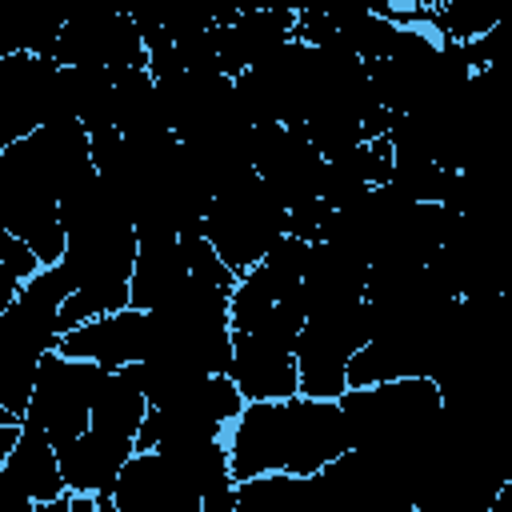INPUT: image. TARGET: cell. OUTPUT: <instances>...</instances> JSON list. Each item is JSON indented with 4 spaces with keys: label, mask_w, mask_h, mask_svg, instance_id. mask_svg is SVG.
<instances>
[{
    "label": "cell",
    "mask_w": 512,
    "mask_h": 512,
    "mask_svg": "<svg viewBox=\"0 0 512 512\" xmlns=\"http://www.w3.org/2000/svg\"><path fill=\"white\" fill-rule=\"evenodd\" d=\"M284 296L276 292V284L268 280V272L256 264L248 268L236 288H232V304H228V320H232V332H256L280 304Z\"/></svg>",
    "instance_id": "20"
},
{
    "label": "cell",
    "mask_w": 512,
    "mask_h": 512,
    "mask_svg": "<svg viewBox=\"0 0 512 512\" xmlns=\"http://www.w3.org/2000/svg\"><path fill=\"white\" fill-rule=\"evenodd\" d=\"M200 512H236V488H224V492L208 496Z\"/></svg>",
    "instance_id": "22"
},
{
    "label": "cell",
    "mask_w": 512,
    "mask_h": 512,
    "mask_svg": "<svg viewBox=\"0 0 512 512\" xmlns=\"http://www.w3.org/2000/svg\"><path fill=\"white\" fill-rule=\"evenodd\" d=\"M296 12L300 8H220V32H216V48H220V68L224 76H244L256 64H264L268 56H276L284 44L296 40Z\"/></svg>",
    "instance_id": "12"
},
{
    "label": "cell",
    "mask_w": 512,
    "mask_h": 512,
    "mask_svg": "<svg viewBox=\"0 0 512 512\" xmlns=\"http://www.w3.org/2000/svg\"><path fill=\"white\" fill-rule=\"evenodd\" d=\"M56 456H60V472L72 496H112L124 464L136 456V440L104 432V428H88L80 440H72Z\"/></svg>",
    "instance_id": "14"
},
{
    "label": "cell",
    "mask_w": 512,
    "mask_h": 512,
    "mask_svg": "<svg viewBox=\"0 0 512 512\" xmlns=\"http://www.w3.org/2000/svg\"><path fill=\"white\" fill-rule=\"evenodd\" d=\"M56 352L60 356H72V360L100 364L108 372L144 364L156 352V316L152 312H140V308L108 312L100 320H88V324L64 332Z\"/></svg>",
    "instance_id": "11"
},
{
    "label": "cell",
    "mask_w": 512,
    "mask_h": 512,
    "mask_svg": "<svg viewBox=\"0 0 512 512\" xmlns=\"http://www.w3.org/2000/svg\"><path fill=\"white\" fill-rule=\"evenodd\" d=\"M148 408L152 404H148V396L140 388L136 364L132 368H116V372L104 376V388H100V396L92 404V428H104V432H116V436L136 440Z\"/></svg>",
    "instance_id": "18"
},
{
    "label": "cell",
    "mask_w": 512,
    "mask_h": 512,
    "mask_svg": "<svg viewBox=\"0 0 512 512\" xmlns=\"http://www.w3.org/2000/svg\"><path fill=\"white\" fill-rule=\"evenodd\" d=\"M464 52H468V64H472V72H484V68H496V64L512 60V16H508L500 28H492L488 36L472 40Z\"/></svg>",
    "instance_id": "21"
},
{
    "label": "cell",
    "mask_w": 512,
    "mask_h": 512,
    "mask_svg": "<svg viewBox=\"0 0 512 512\" xmlns=\"http://www.w3.org/2000/svg\"><path fill=\"white\" fill-rule=\"evenodd\" d=\"M68 496L56 444L44 428L24 424L20 444L0 460V512H36V504Z\"/></svg>",
    "instance_id": "13"
},
{
    "label": "cell",
    "mask_w": 512,
    "mask_h": 512,
    "mask_svg": "<svg viewBox=\"0 0 512 512\" xmlns=\"http://www.w3.org/2000/svg\"><path fill=\"white\" fill-rule=\"evenodd\" d=\"M100 512H124V508H116V500H112V496H100Z\"/></svg>",
    "instance_id": "24"
},
{
    "label": "cell",
    "mask_w": 512,
    "mask_h": 512,
    "mask_svg": "<svg viewBox=\"0 0 512 512\" xmlns=\"http://www.w3.org/2000/svg\"><path fill=\"white\" fill-rule=\"evenodd\" d=\"M60 120V64L32 52L0 56V148Z\"/></svg>",
    "instance_id": "8"
},
{
    "label": "cell",
    "mask_w": 512,
    "mask_h": 512,
    "mask_svg": "<svg viewBox=\"0 0 512 512\" xmlns=\"http://www.w3.org/2000/svg\"><path fill=\"white\" fill-rule=\"evenodd\" d=\"M224 444L236 484L268 472L316 476L348 452V424L340 400H264L240 412V420L224 432Z\"/></svg>",
    "instance_id": "1"
},
{
    "label": "cell",
    "mask_w": 512,
    "mask_h": 512,
    "mask_svg": "<svg viewBox=\"0 0 512 512\" xmlns=\"http://www.w3.org/2000/svg\"><path fill=\"white\" fill-rule=\"evenodd\" d=\"M236 512H324L316 476L268 472L236 484Z\"/></svg>",
    "instance_id": "17"
},
{
    "label": "cell",
    "mask_w": 512,
    "mask_h": 512,
    "mask_svg": "<svg viewBox=\"0 0 512 512\" xmlns=\"http://www.w3.org/2000/svg\"><path fill=\"white\" fill-rule=\"evenodd\" d=\"M340 408L348 424V448L388 460L420 456L444 424V396L428 376L348 388L340 396Z\"/></svg>",
    "instance_id": "2"
},
{
    "label": "cell",
    "mask_w": 512,
    "mask_h": 512,
    "mask_svg": "<svg viewBox=\"0 0 512 512\" xmlns=\"http://www.w3.org/2000/svg\"><path fill=\"white\" fill-rule=\"evenodd\" d=\"M184 280H188V260L180 236H140L136 272H132V308L140 312L164 308Z\"/></svg>",
    "instance_id": "16"
},
{
    "label": "cell",
    "mask_w": 512,
    "mask_h": 512,
    "mask_svg": "<svg viewBox=\"0 0 512 512\" xmlns=\"http://www.w3.org/2000/svg\"><path fill=\"white\" fill-rule=\"evenodd\" d=\"M508 16H512V0H444V4H428V28L440 40L460 44V48H468L480 36H488Z\"/></svg>",
    "instance_id": "19"
},
{
    "label": "cell",
    "mask_w": 512,
    "mask_h": 512,
    "mask_svg": "<svg viewBox=\"0 0 512 512\" xmlns=\"http://www.w3.org/2000/svg\"><path fill=\"white\" fill-rule=\"evenodd\" d=\"M52 60L60 68H100L108 76H124L148 68V48L132 12H84L64 20Z\"/></svg>",
    "instance_id": "9"
},
{
    "label": "cell",
    "mask_w": 512,
    "mask_h": 512,
    "mask_svg": "<svg viewBox=\"0 0 512 512\" xmlns=\"http://www.w3.org/2000/svg\"><path fill=\"white\" fill-rule=\"evenodd\" d=\"M64 300H68V284L60 268H40L20 288L16 304L0 312V412L16 420L28 416L44 356L60 348Z\"/></svg>",
    "instance_id": "3"
},
{
    "label": "cell",
    "mask_w": 512,
    "mask_h": 512,
    "mask_svg": "<svg viewBox=\"0 0 512 512\" xmlns=\"http://www.w3.org/2000/svg\"><path fill=\"white\" fill-rule=\"evenodd\" d=\"M244 408L248 400L228 376H204L184 392H176L172 400L148 408L136 436V452H156L192 440H224V432L240 420Z\"/></svg>",
    "instance_id": "6"
},
{
    "label": "cell",
    "mask_w": 512,
    "mask_h": 512,
    "mask_svg": "<svg viewBox=\"0 0 512 512\" xmlns=\"http://www.w3.org/2000/svg\"><path fill=\"white\" fill-rule=\"evenodd\" d=\"M204 236L220 252V260L236 276H244L288 236V204L256 172H244L212 196Z\"/></svg>",
    "instance_id": "4"
},
{
    "label": "cell",
    "mask_w": 512,
    "mask_h": 512,
    "mask_svg": "<svg viewBox=\"0 0 512 512\" xmlns=\"http://www.w3.org/2000/svg\"><path fill=\"white\" fill-rule=\"evenodd\" d=\"M104 376H108V368H100V364L48 352L40 364L24 424L44 428L48 440L56 444V452L68 448L72 440H80L92 428V404L104 388Z\"/></svg>",
    "instance_id": "7"
},
{
    "label": "cell",
    "mask_w": 512,
    "mask_h": 512,
    "mask_svg": "<svg viewBox=\"0 0 512 512\" xmlns=\"http://www.w3.org/2000/svg\"><path fill=\"white\" fill-rule=\"evenodd\" d=\"M112 500L124 512H200L204 508V492L176 448L136 452L124 464L112 488Z\"/></svg>",
    "instance_id": "10"
},
{
    "label": "cell",
    "mask_w": 512,
    "mask_h": 512,
    "mask_svg": "<svg viewBox=\"0 0 512 512\" xmlns=\"http://www.w3.org/2000/svg\"><path fill=\"white\" fill-rule=\"evenodd\" d=\"M368 340H372V320L364 300L312 312L296 340L300 396L340 400L348 392V364Z\"/></svg>",
    "instance_id": "5"
},
{
    "label": "cell",
    "mask_w": 512,
    "mask_h": 512,
    "mask_svg": "<svg viewBox=\"0 0 512 512\" xmlns=\"http://www.w3.org/2000/svg\"><path fill=\"white\" fill-rule=\"evenodd\" d=\"M488 512H512V480L500 488V496L492 500V508H488Z\"/></svg>",
    "instance_id": "23"
},
{
    "label": "cell",
    "mask_w": 512,
    "mask_h": 512,
    "mask_svg": "<svg viewBox=\"0 0 512 512\" xmlns=\"http://www.w3.org/2000/svg\"><path fill=\"white\" fill-rule=\"evenodd\" d=\"M364 288H368V260L364 256H356L332 240H320L308 248V268H304L308 316L324 312V308L356 304V300H364Z\"/></svg>",
    "instance_id": "15"
}]
</instances>
